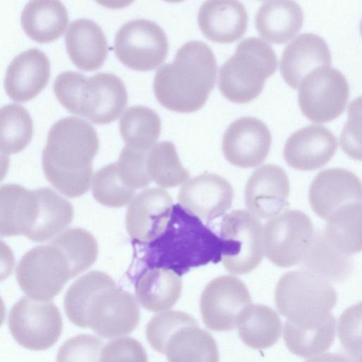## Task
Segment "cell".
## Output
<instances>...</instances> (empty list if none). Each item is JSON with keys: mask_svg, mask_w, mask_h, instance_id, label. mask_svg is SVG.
<instances>
[{"mask_svg": "<svg viewBox=\"0 0 362 362\" xmlns=\"http://www.w3.org/2000/svg\"><path fill=\"white\" fill-rule=\"evenodd\" d=\"M73 64L85 71L100 69L108 54V43L102 28L93 21L78 18L71 22L64 37Z\"/></svg>", "mask_w": 362, "mask_h": 362, "instance_id": "25", "label": "cell"}, {"mask_svg": "<svg viewBox=\"0 0 362 362\" xmlns=\"http://www.w3.org/2000/svg\"><path fill=\"white\" fill-rule=\"evenodd\" d=\"M33 190L18 184L0 186V236L25 235L35 216Z\"/></svg>", "mask_w": 362, "mask_h": 362, "instance_id": "30", "label": "cell"}, {"mask_svg": "<svg viewBox=\"0 0 362 362\" xmlns=\"http://www.w3.org/2000/svg\"><path fill=\"white\" fill-rule=\"evenodd\" d=\"M233 189L223 177L203 173L187 180L181 187L178 201L191 214L210 221L231 207Z\"/></svg>", "mask_w": 362, "mask_h": 362, "instance_id": "19", "label": "cell"}, {"mask_svg": "<svg viewBox=\"0 0 362 362\" xmlns=\"http://www.w3.org/2000/svg\"><path fill=\"white\" fill-rule=\"evenodd\" d=\"M38 215L30 237L35 242H44L57 235L72 221V204L49 187L36 189Z\"/></svg>", "mask_w": 362, "mask_h": 362, "instance_id": "32", "label": "cell"}, {"mask_svg": "<svg viewBox=\"0 0 362 362\" xmlns=\"http://www.w3.org/2000/svg\"><path fill=\"white\" fill-rule=\"evenodd\" d=\"M247 13L238 1H207L199 8L198 25L209 40L230 43L240 39L247 27Z\"/></svg>", "mask_w": 362, "mask_h": 362, "instance_id": "24", "label": "cell"}, {"mask_svg": "<svg viewBox=\"0 0 362 362\" xmlns=\"http://www.w3.org/2000/svg\"><path fill=\"white\" fill-rule=\"evenodd\" d=\"M53 90L69 112L96 124L116 120L128 101L124 83L111 73L88 77L77 71H64L55 78Z\"/></svg>", "mask_w": 362, "mask_h": 362, "instance_id": "4", "label": "cell"}, {"mask_svg": "<svg viewBox=\"0 0 362 362\" xmlns=\"http://www.w3.org/2000/svg\"><path fill=\"white\" fill-rule=\"evenodd\" d=\"M50 63L41 50L32 48L16 56L7 67L4 88L16 102H27L37 96L47 86Z\"/></svg>", "mask_w": 362, "mask_h": 362, "instance_id": "21", "label": "cell"}, {"mask_svg": "<svg viewBox=\"0 0 362 362\" xmlns=\"http://www.w3.org/2000/svg\"><path fill=\"white\" fill-rule=\"evenodd\" d=\"M360 179L351 171L328 168L320 171L309 188V202L313 211L327 220L340 209L362 201Z\"/></svg>", "mask_w": 362, "mask_h": 362, "instance_id": "16", "label": "cell"}, {"mask_svg": "<svg viewBox=\"0 0 362 362\" xmlns=\"http://www.w3.org/2000/svg\"><path fill=\"white\" fill-rule=\"evenodd\" d=\"M360 98L349 106L348 121L344 125L339 142L342 150L354 159L361 160V101Z\"/></svg>", "mask_w": 362, "mask_h": 362, "instance_id": "43", "label": "cell"}, {"mask_svg": "<svg viewBox=\"0 0 362 362\" xmlns=\"http://www.w3.org/2000/svg\"><path fill=\"white\" fill-rule=\"evenodd\" d=\"M310 218L299 210H286L267 221L262 228L263 252L279 267L300 263L314 235Z\"/></svg>", "mask_w": 362, "mask_h": 362, "instance_id": "12", "label": "cell"}, {"mask_svg": "<svg viewBox=\"0 0 362 362\" xmlns=\"http://www.w3.org/2000/svg\"><path fill=\"white\" fill-rule=\"evenodd\" d=\"M220 238L223 264L230 274H247L261 263L262 226L250 212L238 209L226 214L221 222Z\"/></svg>", "mask_w": 362, "mask_h": 362, "instance_id": "9", "label": "cell"}, {"mask_svg": "<svg viewBox=\"0 0 362 362\" xmlns=\"http://www.w3.org/2000/svg\"><path fill=\"white\" fill-rule=\"evenodd\" d=\"M103 341L90 334H78L59 349L56 362H100Z\"/></svg>", "mask_w": 362, "mask_h": 362, "instance_id": "40", "label": "cell"}, {"mask_svg": "<svg viewBox=\"0 0 362 362\" xmlns=\"http://www.w3.org/2000/svg\"><path fill=\"white\" fill-rule=\"evenodd\" d=\"M335 318L330 312L314 316L287 320L284 323V339L293 354L309 358L328 350L335 336Z\"/></svg>", "mask_w": 362, "mask_h": 362, "instance_id": "23", "label": "cell"}, {"mask_svg": "<svg viewBox=\"0 0 362 362\" xmlns=\"http://www.w3.org/2000/svg\"><path fill=\"white\" fill-rule=\"evenodd\" d=\"M99 148L93 127L76 117L56 122L48 132L42 165L49 182L69 198L86 193L93 177V160Z\"/></svg>", "mask_w": 362, "mask_h": 362, "instance_id": "2", "label": "cell"}, {"mask_svg": "<svg viewBox=\"0 0 362 362\" xmlns=\"http://www.w3.org/2000/svg\"><path fill=\"white\" fill-rule=\"evenodd\" d=\"M361 303L347 308L340 317L338 334L348 356L356 362L361 358Z\"/></svg>", "mask_w": 362, "mask_h": 362, "instance_id": "41", "label": "cell"}, {"mask_svg": "<svg viewBox=\"0 0 362 362\" xmlns=\"http://www.w3.org/2000/svg\"><path fill=\"white\" fill-rule=\"evenodd\" d=\"M117 59L129 69L151 71L165 59L169 45L163 28L154 21L131 20L117 30L114 40Z\"/></svg>", "mask_w": 362, "mask_h": 362, "instance_id": "11", "label": "cell"}, {"mask_svg": "<svg viewBox=\"0 0 362 362\" xmlns=\"http://www.w3.org/2000/svg\"><path fill=\"white\" fill-rule=\"evenodd\" d=\"M9 331L22 346L43 351L52 346L62 331L61 313L52 301L21 298L10 310Z\"/></svg>", "mask_w": 362, "mask_h": 362, "instance_id": "10", "label": "cell"}, {"mask_svg": "<svg viewBox=\"0 0 362 362\" xmlns=\"http://www.w3.org/2000/svg\"><path fill=\"white\" fill-rule=\"evenodd\" d=\"M15 266V256L11 247L0 240V281L11 276Z\"/></svg>", "mask_w": 362, "mask_h": 362, "instance_id": "44", "label": "cell"}, {"mask_svg": "<svg viewBox=\"0 0 362 362\" xmlns=\"http://www.w3.org/2000/svg\"><path fill=\"white\" fill-rule=\"evenodd\" d=\"M16 274L21 290L29 298L40 301L52 299L74 277L66 254L54 240L25 252Z\"/></svg>", "mask_w": 362, "mask_h": 362, "instance_id": "7", "label": "cell"}, {"mask_svg": "<svg viewBox=\"0 0 362 362\" xmlns=\"http://www.w3.org/2000/svg\"><path fill=\"white\" fill-rule=\"evenodd\" d=\"M146 337L168 362H219L214 337L186 313L169 310L153 316L146 327Z\"/></svg>", "mask_w": 362, "mask_h": 362, "instance_id": "5", "label": "cell"}, {"mask_svg": "<svg viewBox=\"0 0 362 362\" xmlns=\"http://www.w3.org/2000/svg\"><path fill=\"white\" fill-rule=\"evenodd\" d=\"M21 22L30 38L40 43H47L63 35L68 25L69 14L59 1H30L21 13Z\"/></svg>", "mask_w": 362, "mask_h": 362, "instance_id": "27", "label": "cell"}, {"mask_svg": "<svg viewBox=\"0 0 362 362\" xmlns=\"http://www.w3.org/2000/svg\"><path fill=\"white\" fill-rule=\"evenodd\" d=\"M290 185L283 168L267 164L249 177L244 193L245 204L255 216L270 218L288 206Z\"/></svg>", "mask_w": 362, "mask_h": 362, "instance_id": "17", "label": "cell"}, {"mask_svg": "<svg viewBox=\"0 0 362 362\" xmlns=\"http://www.w3.org/2000/svg\"><path fill=\"white\" fill-rule=\"evenodd\" d=\"M100 362H148V357L139 341L124 337L105 344L101 351Z\"/></svg>", "mask_w": 362, "mask_h": 362, "instance_id": "42", "label": "cell"}, {"mask_svg": "<svg viewBox=\"0 0 362 362\" xmlns=\"http://www.w3.org/2000/svg\"><path fill=\"white\" fill-rule=\"evenodd\" d=\"M10 158L8 155L0 151V182L6 177L9 168Z\"/></svg>", "mask_w": 362, "mask_h": 362, "instance_id": "46", "label": "cell"}, {"mask_svg": "<svg viewBox=\"0 0 362 362\" xmlns=\"http://www.w3.org/2000/svg\"><path fill=\"white\" fill-rule=\"evenodd\" d=\"M331 64L330 49L325 40L314 33H302L284 48L280 71L286 83L298 89L308 74Z\"/></svg>", "mask_w": 362, "mask_h": 362, "instance_id": "22", "label": "cell"}, {"mask_svg": "<svg viewBox=\"0 0 362 362\" xmlns=\"http://www.w3.org/2000/svg\"><path fill=\"white\" fill-rule=\"evenodd\" d=\"M33 134V122L25 108L15 103L0 107V151L7 155L19 153Z\"/></svg>", "mask_w": 362, "mask_h": 362, "instance_id": "36", "label": "cell"}, {"mask_svg": "<svg viewBox=\"0 0 362 362\" xmlns=\"http://www.w3.org/2000/svg\"><path fill=\"white\" fill-rule=\"evenodd\" d=\"M236 326L242 341L256 349H267L274 345L282 331L278 314L270 307L258 303H251L243 310Z\"/></svg>", "mask_w": 362, "mask_h": 362, "instance_id": "31", "label": "cell"}, {"mask_svg": "<svg viewBox=\"0 0 362 362\" xmlns=\"http://www.w3.org/2000/svg\"><path fill=\"white\" fill-rule=\"evenodd\" d=\"M335 136L325 127L311 124L293 133L286 140L284 158L291 168L314 170L327 164L337 150Z\"/></svg>", "mask_w": 362, "mask_h": 362, "instance_id": "20", "label": "cell"}, {"mask_svg": "<svg viewBox=\"0 0 362 362\" xmlns=\"http://www.w3.org/2000/svg\"><path fill=\"white\" fill-rule=\"evenodd\" d=\"M54 240L66 254L74 277L90 267L98 257V243L93 235L84 229H67Z\"/></svg>", "mask_w": 362, "mask_h": 362, "instance_id": "37", "label": "cell"}, {"mask_svg": "<svg viewBox=\"0 0 362 362\" xmlns=\"http://www.w3.org/2000/svg\"><path fill=\"white\" fill-rule=\"evenodd\" d=\"M182 280L173 271L153 268L144 272L135 282L137 300L146 310L160 312L172 308L182 293Z\"/></svg>", "mask_w": 362, "mask_h": 362, "instance_id": "29", "label": "cell"}, {"mask_svg": "<svg viewBox=\"0 0 362 362\" xmlns=\"http://www.w3.org/2000/svg\"><path fill=\"white\" fill-rule=\"evenodd\" d=\"M64 305L74 325L90 328L103 338L129 334L139 322L135 298L117 288L113 279L100 271L90 272L76 280L66 292Z\"/></svg>", "mask_w": 362, "mask_h": 362, "instance_id": "1", "label": "cell"}, {"mask_svg": "<svg viewBox=\"0 0 362 362\" xmlns=\"http://www.w3.org/2000/svg\"><path fill=\"white\" fill-rule=\"evenodd\" d=\"M303 12L293 1L264 2L255 16V26L266 40L275 44L286 43L300 30Z\"/></svg>", "mask_w": 362, "mask_h": 362, "instance_id": "26", "label": "cell"}, {"mask_svg": "<svg viewBox=\"0 0 362 362\" xmlns=\"http://www.w3.org/2000/svg\"><path fill=\"white\" fill-rule=\"evenodd\" d=\"M272 135L267 126L253 117H242L233 121L225 131L222 151L232 165L253 168L267 157Z\"/></svg>", "mask_w": 362, "mask_h": 362, "instance_id": "15", "label": "cell"}, {"mask_svg": "<svg viewBox=\"0 0 362 362\" xmlns=\"http://www.w3.org/2000/svg\"><path fill=\"white\" fill-rule=\"evenodd\" d=\"M251 303L250 292L240 279L230 275L218 276L205 286L201 295L203 322L213 331H230Z\"/></svg>", "mask_w": 362, "mask_h": 362, "instance_id": "14", "label": "cell"}, {"mask_svg": "<svg viewBox=\"0 0 362 362\" xmlns=\"http://www.w3.org/2000/svg\"><path fill=\"white\" fill-rule=\"evenodd\" d=\"M148 150H138L125 146L115 163L119 178L131 189L144 188L151 181L146 169Z\"/></svg>", "mask_w": 362, "mask_h": 362, "instance_id": "39", "label": "cell"}, {"mask_svg": "<svg viewBox=\"0 0 362 362\" xmlns=\"http://www.w3.org/2000/svg\"><path fill=\"white\" fill-rule=\"evenodd\" d=\"M90 186L94 199L102 205L112 208L129 204L136 191L123 183L115 163L98 170L92 177Z\"/></svg>", "mask_w": 362, "mask_h": 362, "instance_id": "38", "label": "cell"}, {"mask_svg": "<svg viewBox=\"0 0 362 362\" xmlns=\"http://www.w3.org/2000/svg\"><path fill=\"white\" fill-rule=\"evenodd\" d=\"M217 63L204 42L192 40L176 52L172 63L156 71L153 88L164 107L177 112H193L206 103L215 86Z\"/></svg>", "mask_w": 362, "mask_h": 362, "instance_id": "3", "label": "cell"}, {"mask_svg": "<svg viewBox=\"0 0 362 362\" xmlns=\"http://www.w3.org/2000/svg\"><path fill=\"white\" fill-rule=\"evenodd\" d=\"M301 269L327 282L341 283L353 270L350 256L337 250L326 238L322 230H315L311 243L300 262Z\"/></svg>", "mask_w": 362, "mask_h": 362, "instance_id": "28", "label": "cell"}, {"mask_svg": "<svg viewBox=\"0 0 362 362\" xmlns=\"http://www.w3.org/2000/svg\"><path fill=\"white\" fill-rule=\"evenodd\" d=\"M337 250L350 256L361 250V203L340 209L327 220L322 230Z\"/></svg>", "mask_w": 362, "mask_h": 362, "instance_id": "34", "label": "cell"}, {"mask_svg": "<svg viewBox=\"0 0 362 362\" xmlns=\"http://www.w3.org/2000/svg\"><path fill=\"white\" fill-rule=\"evenodd\" d=\"M277 62L274 49L262 39L243 40L219 69L220 92L233 103L250 102L261 93L266 79L275 73Z\"/></svg>", "mask_w": 362, "mask_h": 362, "instance_id": "6", "label": "cell"}, {"mask_svg": "<svg viewBox=\"0 0 362 362\" xmlns=\"http://www.w3.org/2000/svg\"><path fill=\"white\" fill-rule=\"evenodd\" d=\"M119 127L127 146L138 150H148L155 145L160 136L161 121L158 115L150 107L134 105L123 113Z\"/></svg>", "mask_w": 362, "mask_h": 362, "instance_id": "33", "label": "cell"}, {"mask_svg": "<svg viewBox=\"0 0 362 362\" xmlns=\"http://www.w3.org/2000/svg\"><path fill=\"white\" fill-rule=\"evenodd\" d=\"M173 207V199L165 189H146L133 197L125 216L129 235L134 239L148 242L165 230Z\"/></svg>", "mask_w": 362, "mask_h": 362, "instance_id": "18", "label": "cell"}, {"mask_svg": "<svg viewBox=\"0 0 362 362\" xmlns=\"http://www.w3.org/2000/svg\"><path fill=\"white\" fill-rule=\"evenodd\" d=\"M305 362H356L349 356L340 353H325L310 358Z\"/></svg>", "mask_w": 362, "mask_h": 362, "instance_id": "45", "label": "cell"}, {"mask_svg": "<svg viewBox=\"0 0 362 362\" xmlns=\"http://www.w3.org/2000/svg\"><path fill=\"white\" fill-rule=\"evenodd\" d=\"M298 88L300 110L312 122H331L345 110L349 95V83L335 68L324 66L313 70Z\"/></svg>", "mask_w": 362, "mask_h": 362, "instance_id": "13", "label": "cell"}, {"mask_svg": "<svg viewBox=\"0 0 362 362\" xmlns=\"http://www.w3.org/2000/svg\"><path fill=\"white\" fill-rule=\"evenodd\" d=\"M146 169L149 178L162 187H174L188 180L175 146L169 141L155 144L147 152Z\"/></svg>", "mask_w": 362, "mask_h": 362, "instance_id": "35", "label": "cell"}, {"mask_svg": "<svg viewBox=\"0 0 362 362\" xmlns=\"http://www.w3.org/2000/svg\"><path fill=\"white\" fill-rule=\"evenodd\" d=\"M6 317V307L4 305V302L1 297L0 296V327L4 322Z\"/></svg>", "mask_w": 362, "mask_h": 362, "instance_id": "47", "label": "cell"}, {"mask_svg": "<svg viewBox=\"0 0 362 362\" xmlns=\"http://www.w3.org/2000/svg\"><path fill=\"white\" fill-rule=\"evenodd\" d=\"M274 298L279 313L288 320H293L330 311L337 304V295L329 282L300 269L281 276Z\"/></svg>", "mask_w": 362, "mask_h": 362, "instance_id": "8", "label": "cell"}]
</instances>
